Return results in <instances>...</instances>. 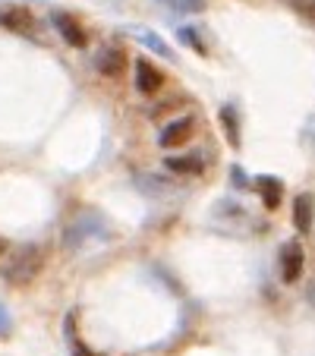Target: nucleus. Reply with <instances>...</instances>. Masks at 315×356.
<instances>
[{"label":"nucleus","instance_id":"nucleus-2","mask_svg":"<svg viewBox=\"0 0 315 356\" xmlns=\"http://www.w3.org/2000/svg\"><path fill=\"white\" fill-rule=\"evenodd\" d=\"M111 236V224L104 221L101 211H82L73 224L67 227V246L70 249H86L95 240H108Z\"/></svg>","mask_w":315,"mask_h":356},{"label":"nucleus","instance_id":"nucleus-3","mask_svg":"<svg viewBox=\"0 0 315 356\" xmlns=\"http://www.w3.org/2000/svg\"><path fill=\"white\" fill-rule=\"evenodd\" d=\"M0 29L16 32V35H32V29H35L32 10L22 7V3H10V0H3V3H0Z\"/></svg>","mask_w":315,"mask_h":356},{"label":"nucleus","instance_id":"nucleus-19","mask_svg":"<svg viewBox=\"0 0 315 356\" xmlns=\"http://www.w3.org/2000/svg\"><path fill=\"white\" fill-rule=\"evenodd\" d=\"M10 331H13V318H10V312L3 309V302H0V341H7Z\"/></svg>","mask_w":315,"mask_h":356},{"label":"nucleus","instance_id":"nucleus-20","mask_svg":"<svg viewBox=\"0 0 315 356\" xmlns=\"http://www.w3.org/2000/svg\"><path fill=\"white\" fill-rule=\"evenodd\" d=\"M306 300H309V302H312V306H315V281L309 284V290H306Z\"/></svg>","mask_w":315,"mask_h":356},{"label":"nucleus","instance_id":"nucleus-17","mask_svg":"<svg viewBox=\"0 0 315 356\" xmlns=\"http://www.w3.org/2000/svg\"><path fill=\"white\" fill-rule=\"evenodd\" d=\"M287 3L302 16V19L315 26V0H287Z\"/></svg>","mask_w":315,"mask_h":356},{"label":"nucleus","instance_id":"nucleus-21","mask_svg":"<svg viewBox=\"0 0 315 356\" xmlns=\"http://www.w3.org/2000/svg\"><path fill=\"white\" fill-rule=\"evenodd\" d=\"M7 249H10V246H7V240H0V256H7Z\"/></svg>","mask_w":315,"mask_h":356},{"label":"nucleus","instance_id":"nucleus-4","mask_svg":"<svg viewBox=\"0 0 315 356\" xmlns=\"http://www.w3.org/2000/svg\"><path fill=\"white\" fill-rule=\"evenodd\" d=\"M51 22H54V29L60 32V38L67 41L70 47H86L88 44V35L86 29H82V22L76 19L73 13H67V10H51Z\"/></svg>","mask_w":315,"mask_h":356},{"label":"nucleus","instance_id":"nucleus-15","mask_svg":"<svg viewBox=\"0 0 315 356\" xmlns=\"http://www.w3.org/2000/svg\"><path fill=\"white\" fill-rule=\"evenodd\" d=\"M177 35H180V41L186 47H193L195 54L205 57L208 47H205V41H202V35H199V26H183V29H177Z\"/></svg>","mask_w":315,"mask_h":356},{"label":"nucleus","instance_id":"nucleus-14","mask_svg":"<svg viewBox=\"0 0 315 356\" xmlns=\"http://www.w3.org/2000/svg\"><path fill=\"white\" fill-rule=\"evenodd\" d=\"M63 337H67L73 356H98L95 350H88L86 343H79V334H76V312H67V322H63Z\"/></svg>","mask_w":315,"mask_h":356},{"label":"nucleus","instance_id":"nucleus-18","mask_svg":"<svg viewBox=\"0 0 315 356\" xmlns=\"http://www.w3.org/2000/svg\"><path fill=\"white\" fill-rule=\"evenodd\" d=\"M230 183H234L236 189H249V177H246V170H243L240 164H234V168H230Z\"/></svg>","mask_w":315,"mask_h":356},{"label":"nucleus","instance_id":"nucleus-11","mask_svg":"<svg viewBox=\"0 0 315 356\" xmlns=\"http://www.w3.org/2000/svg\"><path fill=\"white\" fill-rule=\"evenodd\" d=\"M255 189H259V195H261V202H265V209L268 211H275L277 205H281V199H284V183L277 180V177H259L255 180Z\"/></svg>","mask_w":315,"mask_h":356},{"label":"nucleus","instance_id":"nucleus-1","mask_svg":"<svg viewBox=\"0 0 315 356\" xmlns=\"http://www.w3.org/2000/svg\"><path fill=\"white\" fill-rule=\"evenodd\" d=\"M41 265H45L41 246L29 243V246H19L13 256L7 259V262L0 265V277H3L7 284H16V287H22V284L35 281V275L41 271Z\"/></svg>","mask_w":315,"mask_h":356},{"label":"nucleus","instance_id":"nucleus-12","mask_svg":"<svg viewBox=\"0 0 315 356\" xmlns=\"http://www.w3.org/2000/svg\"><path fill=\"white\" fill-rule=\"evenodd\" d=\"M218 120H221V129H224V139H227L230 148H240L243 136H240V114H236L234 104H224L218 111Z\"/></svg>","mask_w":315,"mask_h":356},{"label":"nucleus","instance_id":"nucleus-8","mask_svg":"<svg viewBox=\"0 0 315 356\" xmlns=\"http://www.w3.org/2000/svg\"><path fill=\"white\" fill-rule=\"evenodd\" d=\"M95 70L101 76H108V79H117V76L127 73V54L120 47H101L95 54Z\"/></svg>","mask_w":315,"mask_h":356},{"label":"nucleus","instance_id":"nucleus-13","mask_svg":"<svg viewBox=\"0 0 315 356\" xmlns=\"http://www.w3.org/2000/svg\"><path fill=\"white\" fill-rule=\"evenodd\" d=\"M164 168L174 170V174H202L205 170V158H202V152H193L186 158H168Z\"/></svg>","mask_w":315,"mask_h":356},{"label":"nucleus","instance_id":"nucleus-16","mask_svg":"<svg viewBox=\"0 0 315 356\" xmlns=\"http://www.w3.org/2000/svg\"><path fill=\"white\" fill-rule=\"evenodd\" d=\"M158 3H164L168 10H174V13H202V10L208 7L205 0H158Z\"/></svg>","mask_w":315,"mask_h":356},{"label":"nucleus","instance_id":"nucleus-10","mask_svg":"<svg viewBox=\"0 0 315 356\" xmlns=\"http://www.w3.org/2000/svg\"><path fill=\"white\" fill-rule=\"evenodd\" d=\"M129 35H133L139 44H145V47H152L154 54H161L164 60H177V54H174V47L168 44V41L161 38V35H154L152 29H142V26H136V29H129Z\"/></svg>","mask_w":315,"mask_h":356},{"label":"nucleus","instance_id":"nucleus-9","mask_svg":"<svg viewBox=\"0 0 315 356\" xmlns=\"http://www.w3.org/2000/svg\"><path fill=\"white\" fill-rule=\"evenodd\" d=\"M315 221V195L312 193H300L293 199V227L300 234H309Z\"/></svg>","mask_w":315,"mask_h":356},{"label":"nucleus","instance_id":"nucleus-7","mask_svg":"<svg viewBox=\"0 0 315 356\" xmlns=\"http://www.w3.org/2000/svg\"><path fill=\"white\" fill-rule=\"evenodd\" d=\"M161 86H164V73L154 67L152 60L139 57V60H136V92L154 95V92H161Z\"/></svg>","mask_w":315,"mask_h":356},{"label":"nucleus","instance_id":"nucleus-6","mask_svg":"<svg viewBox=\"0 0 315 356\" xmlns=\"http://www.w3.org/2000/svg\"><path fill=\"white\" fill-rule=\"evenodd\" d=\"M193 133H195V120L193 117H180V120L168 123V127L158 133V145L161 148H180L193 139Z\"/></svg>","mask_w":315,"mask_h":356},{"label":"nucleus","instance_id":"nucleus-5","mask_svg":"<svg viewBox=\"0 0 315 356\" xmlns=\"http://www.w3.org/2000/svg\"><path fill=\"white\" fill-rule=\"evenodd\" d=\"M302 265H306V252H302V246L296 240H287L281 246V277H284V284L300 281Z\"/></svg>","mask_w":315,"mask_h":356}]
</instances>
